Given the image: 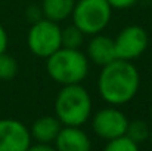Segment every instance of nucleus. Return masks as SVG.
Instances as JSON below:
<instances>
[{"instance_id": "nucleus-1", "label": "nucleus", "mask_w": 152, "mask_h": 151, "mask_svg": "<svg viewBox=\"0 0 152 151\" xmlns=\"http://www.w3.org/2000/svg\"><path fill=\"white\" fill-rule=\"evenodd\" d=\"M140 88V74L132 61L115 59L103 65L98 77V92L109 105H123L133 99Z\"/></svg>"}, {"instance_id": "nucleus-2", "label": "nucleus", "mask_w": 152, "mask_h": 151, "mask_svg": "<svg viewBox=\"0 0 152 151\" xmlns=\"http://www.w3.org/2000/svg\"><path fill=\"white\" fill-rule=\"evenodd\" d=\"M90 61L80 49L61 48L46 58V70L53 82L61 86L80 85L89 74Z\"/></svg>"}, {"instance_id": "nucleus-3", "label": "nucleus", "mask_w": 152, "mask_h": 151, "mask_svg": "<svg viewBox=\"0 0 152 151\" xmlns=\"http://www.w3.org/2000/svg\"><path fill=\"white\" fill-rule=\"evenodd\" d=\"M55 116L62 126H83L92 116V96L80 85L62 86L55 99Z\"/></svg>"}, {"instance_id": "nucleus-4", "label": "nucleus", "mask_w": 152, "mask_h": 151, "mask_svg": "<svg viewBox=\"0 0 152 151\" xmlns=\"http://www.w3.org/2000/svg\"><path fill=\"white\" fill-rule=\"evenodd\" d=\"M112 16V7L106 0H75L72 10V24L78 27L84 36L102 33Z\"/></svg>"}, {"instance_id": "nucleus-5", "label": "nucleus", "mask_w": 152, "mask_h": 151, "mask_svg": "<svg viewBox=\"0 0 152 151\" xmlns=\"http://www.w3.org/2000/svg\"><path fill=\"white\" fill-rule=\"evenodd\" d=\"M61 31L62 28L58 22L46 18L31 24L27 34V46L30 52L39 58H49L52 53L62 48Z\"/></svg>"}, {"instance_id": "nucleus-6", "label": "nucleus", "mask_w": 152, "mask_h": 151, "mask_svg": "<svg viewBox=\"0 0 152 151\" xmlns=\"http://www.w3.org/2000/svg\"><path fill=\"white\" fill-rule=\"evenodd\" d=\"M127 116L118 110L115 105H109L96 111L92 117L93 132L105 141H111L120 136H124L129 126Z\"/></svg>"}, {"instance_id": "nucleus-7", "label": "nucleus", "mask_w": 152, "mask_h": 151, "mask_svg": "<svg viewBox=\"0 0 152 151\" xmlns=\"http://www.w3.org/2000/svg\"><path fill=\"white\" fill-rule=\"evenodd\" d=\"M118 59L134 61L143 55L149 45V36L140 25H127L114 39Z\"/></svg>"}, {"instance_id": "nucleus-8", "label": "nucleus", "mask_w": 152, "mask_h": 151, "mask_svg": "<svg viewBox=\"0 0 152 151\" xmlns=\"http://www.w3.org/2000/svg\"><path fill=\"white\" fill-rule=\"evenodd\" d=\"M30 129L15 119H0V151H25L31 145Z\"/></svg>"}, {"instance_id": "nucleus-9", "label": "nucleus", "mask_w": 152, "mask_h": 151, "mask_svg": "<svg viewBox=\"0 0 152 151\" xmlns=\"http://www.w3.org/2000/svg\"><path fill=\"white\" fill-rule=\"evenodd\" d=\"M56 151H90L92 141L81 126H62L55 139Z\"/></svg>"}, {"instance_id": "nucleus-10", "label": "nucleus", "mask_w": 152, "mask_h": 151, "mask_svg": "<svg viewBox=\"0 0 152 151\" xmlns=\"http://www.w3.org/2000/svg\"><path fill=\"white\" fill-rule=\"evenodd\" d=\"M86 56L90 62H93L99 67L108 65L109 62L118 59L117 52H115L114 39L103 36L102 33L92 36V39L89 40L87 48H86Z\"/></svg>"}, {"instance_id": "nucleus-11", "label": "nucleus", "mask_w": 152, "mask_h": 151, "mask_svg": "<svg viewBox=\"0 0 152 151\" xmlns=\"http://www.w3.org/2000/svg\"><path fill=\"white\" fill-rule=\"evenodd\" d=\"M61 129H62V123L56 116H42L37 120H34V123L30 127V133L31 138L36 139L37 142L52 144L55 142Z\"/></svg>"}, {"instance_id": "nucleus-12", "label": "nucleus", "mask_w": 152, "mask_h": 151, "mask_svg": "<svg viewBox=\"0 0 152 151\" xmlns=\"http://www.w3.org/2000/svg\"><path fill=\"white\" fill-rule=\"evenodd\" d=\"M75 0H43L42 10L46 19L53 22H62L72 15Z\"/></svg>"}, {"instance_id": "nucleus-13", "label": "nucleus", "mask_w": 152, "mask_h": 151, "mask_svg": "<svg viewBox=\"0 0 152 151\" xmlns=\"http://www.w3.org/2000/svg\"><path fill=\"white\" fill-rule=\"evenodd\" d=\"M84 42V33L75 27L74 24L69 27L62 28L61 31V43L62 48H68V49H80L81 45Z\"/></svg>"}, {"instance_id": "nucleus-14", "label": "nucleus", "mask_w": 152, "mask_h": 151, "mask_svg": "<svg viewBox=\"0 0 152 151\" xmlns=\"http://www.w3.org/2000/svg\"><path fill=\"white\" fill-rule=\"evenodd\" d=\"M149 135H151V127H149V124L145 120H139L137 119V120L129 122L126 136L130 138L133 142L142 144V142L149 139Z\"/></svg>"}, {"instance_id": "nucleus-15", "label": "nucleus", "mask_w": 152, "mask_h": 151, "mask_svg": "<svg viewBox=\"0 0 152 151\" xmlns=\"http://www.w3.org/2000/svg\"><path fill=\"white\" fill-rule=\"evenodd\" d=\"M18 61L7 52H3L0 55V80H12L18 74Z\"/></svg>"}, {"instance_id": "nucleus-16", "label": "nucleus", "mask_w": 152, "mask_h": 151, "mask_svg": "<svg viewBox=\"0 0 152 151\" xmlns=\"http://www.w3.org/2000/svg\"><path fill=\"white\" fill-rule=\"evenodd\" d=\"M103 151H139V144L133 142L130 138L124 135V136L108 141Z\"/></svg>"}, {"instance_id": "nucleus-17", "label": "nucleus", "mask_w": 152, "mask_h": 151, "mask_svg": "<svg viewBox=\"0 0 152 151\" xmlns=\"http://www.w3.org/2000/svg\"><path fill=\"white\" fill-rule=\"evenodd\" d=\"M27 18H28V21H30L31 24H34V22L43 19L45 16H43L42 6H30V7L27 9Z\"/></svg>"}, {"instance_id": "nucleus-18", "label": "nucleus", "mask_w": 152, "mask_h": 151, "mask_svg": "<svg viewBox=\"0 0 152 151\" xmlns=\"http://www.w3.org/2000/svg\"><path fill=\"white\" fill-rule=\"evenodd\" d=\"M112 9H129L134 6L139 0H106Z\"/></svg>"}, {"instance_id": "nucleus-19", "label": "nucleus", "mask_w": 152, "mask_h": 151, "mask_svg": "<svg viewBox=\"0 0 152 151\" xmlns=\"http://www.w3.org/2000/svg\"><path fill=\"white\" fill-rule=\"evenodd\" d=\"M25 151H56V148H55V145H52V144L37 142V144H31Z\"/></svg>"}, {"instance_id": "nucleus-20", "label": "nucleus", "mask_w": 152, "mask_h": 151, "mask_svg": "<svg viewBox=\"0 0 152 151\" xmlns=\"http://www.w3.org/2000/svg\"><path fill=\"white\" fill-rule=\"evenodd\" d=\"M7 43H9L7 33H6L4 27L0 24V55H1L3 52H6V49H7Z\"/></svg>"}, {"instance_id": "nucleus-21", "label": "nucleus", "mask_w": 152, "mask_h": 151, "mask_svg": "<svg viewBox=\"0 0 152 151\" xmlns=\"http://www.w3.org/2000/svg\"><path fill=\"white\" fill-rule=\"evenodd\" d=\"M149 141H151V147H152V130H151V135H149Z\"/></svg>"}, {"instance_id": "nucleus-22", "label": "nucleus", "mask_w": 152, "mask_h": 151, "mask_svg": "<svg viewBox=\"0 0 152 151\" xmlns=\"http://www.w3.org/2000/svg\"><path fill=\"white\" fill-rule=\"evenodd\" d=\"M151 119H152V107H151Z\"/></svg>"}]
</instances>
